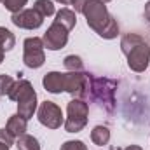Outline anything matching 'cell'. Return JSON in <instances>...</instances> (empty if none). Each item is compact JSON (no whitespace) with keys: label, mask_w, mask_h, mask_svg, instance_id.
Here are the masks:
<instances>
[{"label":"cell","mask_w":150,"mask_h":150,"mask_svg":"<svg viewBox=\"0 0 150 150\" xmlns=\"http://www.w3.org/2000/svg\"><path fill=\"white\" fill-rule=\"evenodd\" d=\"M98 2H103V4H107V2H110V0H98Z\"/></svg>","instance_id":"4dcf8cb0"},{"label":"cell","mask_w":150,"mask_h":150,"mask_svg":"<svg viewBox=\"0 0 150 150\" xmlns=\"http://www.w3.org/2000/svg\"><path fill=\"white\" fill-rule=\"evenodd\" d=\"M56 2H59L61 5H72L74 4V0H56Z\"/></svg>","instance_id":"4316f807"},{"label":"cell","mask_w":150,"mask_h":150,"mask_svg":"<svg viewBox=\"0 0 150 150\" xmlns=\"http://www.w3.org/2000/svg\"><path fill=\"white\" fill-rule=\"evenodd\" d=\"M37 117H38V122L49 129H58L61 127L63 124V113H61V108L52 103V101H44L40 103L37 110Z\"/></svg>","instance_id":"8992f818"},{"label":"cell","mask_w":150,"mask_h":150,"mask_svg":"<svg viewBox=\"0 0 150 150\" xmlns=\"http://www.w3.org/2000/svg\"><path fill=\"white\" fill-rule=\"evenodd\" d=\"M32 87V84L28 82V80H16L14 82V86H12V89H11V93H9V100H12V101H18L19 100V96L26 91V89H30Z\"/></svg>","instance_id":"e0dca14e"},{"label":"cell","mask_w":150,"mask_h":150,"mask_svg":"<svg viewBox=\"0 0 150 150\" xmlns=\"http://www.w3.org/2000/svg\"><path fill=\"white\" fill-rule=\"evenodd\" d=\"M89 0H74V9H75V12H82V9L86 7V4H87Z\"/></svg>","instance_id":"d4e9b609"},{"label":"cell","mask_w":150,"mask_h":150,"mask_svg":"<svg viewBox=\"0 0 150 150\" xmlns=\"http://www.w3.org/2000/svg\"><path fill=\"white\" fill-rule=\"evenodd\" d=\"M115 91L117 82L107 77H93L91 82V100L96 101L103 110L113 112L115 108Z\"/></svg>","instance_id":"7a4b0ae2"},{"label":"cell","mask_w":150,"mask_h":150,"mask_svg":"<svg viewBox=\"0 0 150 150\" xmlns=\"http://www.w3.org/2000/svg\"><path fill=\"white\" fill-rule=\"evenodd\" d=\"M58 25H61L63 28H67L68 32L75 28V23H77V16H75V11L72 9H61L58 14H56V19H54Z\"/></svg>","instance_id":"4fadbf2b"},{"label":"cell","mask_w":150,"mask_h":150,"mask_svg":"<svg viewBox=\"0 0 150 150\" xmlns=\"http://www.w3.org/2000/svg\"><path fill=\"white\" fill-rule=\"evenodd\" d=\"M124 150H143L142 147H138V145H129V147H126Z\"/></svg>","instance_id":"83f0119b"},{"label":"cell","mask_w":150,"mask_h":150,"mask_svg":"<svg viewBox=\"0 0 150 150\" xmlns=\"http://www.w3.org/2000/svg\"><path fill=\"white\" fill-rule=\"evenodd\" d=\"M59 150H87V147L80 140H70V142H65Z\"/></svg>","instance_id":"603a6c76"},{"label":"cell","mask_w":150,"mask_h":150,"mask_svg":"<svg viewBox=\"0 0 150 150\" xmlns=\"http://www.w3.org/2000/svg\"><path fill=\"white\" fill-rule=\"evenodd\" d=\"M91 140L94 145L98 147H103L110 142V131L107 126H96L93 131H91Z\"/></svg>","instance_id":"5bb4252c"},{"label":"cell","mask_w":150,"mask_h":150,"mask_svg":"<svg viewBox=\"0 0 150 150\" xmlns=\"http://www.w3.org/2000/svg\"><path fill=\"white\" fill-rule=\"evenodd\" d=\"M63 65H65V68H67L68 72H82V70H84V63H82V59H80L79 56H75V54L67 56L65 61H63Z\"/></svg>","instance_id":"ffe728a7"},{"label":"cell","mask_w":150,"mask_h":150,"mask_svg":"<svg viewBox=\"0 0 150 150\" xmlns=\"http://www.w3.org/2000/svg\"><path fill=\"white\" fill-rule=\"evenodd\" d=\"M11 21L18 26V28H25V30H35L44 23V18L38 14L35 9H23L16 14H12Z\"/></svg>","instance_id":"9c48e42d"},{"label":"cell","mask_w":150,"mask_h":150,"mask_svg":"<svg viewBox=\"0 0 150 150\" xmlns=\"http://www.w3.org/2000/svg\"><path fill=\"white\" fill-rule=\"evenodd\" d=\"M67 120H65V129L67 133H79L86 127L87 124V115H89V105L84 100L74 98L68 107H67Z\"/></svg>","instance_id":"277c9868"},{"label":"cell","mask_w":150,"mask_h":150,"mask_svg":"<svg viewBox=\"0 0 150 150\" xmlns=\"http://www.w3.org/2000/svg\"><path fill=\"white\" fill-rule=\"evenodd\" d=\"M42 84H44L45 91H49L52 94H59V93L65 91L63 89V74H59V72H49V74H45L44 79H42Z\"/></svg>","instance_id":"8fae6325"},{"label":"cell","mask_w":150,"mask_h":150,"mask_svg":"<svg viewBox=\"0 0 150 150\" xmlns=\"http://www.w3.org/2000/svg\"><path fill=\"white\" fill-rule=\"evenodd\" d=\"M0 142L11 147V145H14V136H12L7 129H0Z\"/></svg>","instance_id":"cb8c5ba5"},{"label":"cell","mask_w":150,"mask_h":150,"mask_svg":"<svg viewBox=\"0 0 150 150\" xmlns=\"http://www.w3.org/2000/svg\"><path fill=\"white\" fill-rule=\"evenodd\" d=\"M82 14L86 16L87 26L94 30L100 37L112 40L119 35V25L112 14L108 12L107 5L98 0H89L86 7L82 9Z\"/></svg>","instance_id":"6da1fadb"},{"label":"cell","mask_w":150,"mask_h":150,"mask_svg":"<svg viewBox=\"0 0 150 150\" xmlns=\"http://www.w3.org/2000/svg\"><path fill=\"white\" fill-rule=\"evenodd\" d=\"M33 9L37 11L42 18L54 14V4H52L51 0H37V2L33 4Z\"/></svg>","instance_id":"d6986e66"},{"label":"cell","mask_w":150,"mask_h":150,"mask_svg":"<svg viewBox=\"0 0 150 150\" xmlns=\"http://www.w3.org/2000/svg\"><path fill=\"white\" fill-rule=\"evenodd\" d=\"M14 79L9 75H0V96H9L12 86H14Z\"/></svg>","instance_id":"44dd1931"},{"label":"cell","mask_w":150,"mask_h":150,"mask_svg":"<svg viewBox=\"0 0 150 150\" xmlns=\"http://www.w3.org/2000/svg\"><path fill=\"white\" fill-rule=\"evenodd\" d=\"M145 19L150 23V0L145 4Z\"/></svg>","instance_id":"484cf974"},{"label":"cell","mask_w":150,"mask_h":150,"mask_svg":"<svg viewBox=\"0 0 150 150\" xmlns=\"http://www.w3.org/2000/svg\"><path fill=\"white\" fill-rule=\"evenodd\" d=\"M25 52H23V61L28 68H40L45 61L44 54V42L38 37H30L23 44Z\"/></svg>","instance_id":"5b68a950"},{"label":"cell","mask_w":150,"mask_h":150,"mask_svg":"<svg viewBox=\"0 0 150 150\" xmlns=\"http://www.w3.org/2000/svg\"><path fill=\"white\" fill-rule=\"evenodd\" d=\"M42 42H44V47L51 49V51H59L67 45L68 42V30L63 28L61 25H58L56 21L47 28V32L44 33L42 37Z\"/></svg>","instance_id":"52a82bcc"},{"label":"cell","mask_w":150,"mask_h":150,"mask_svg":"<svg viewBox=\"0 0 150 150\" xmlns=\"http://www.w3.org/2000/svg\"><path fill=\"white\" fill-rule=\"evenodd\" d=\"M0 44L4 47V51H11L16 45V37L12 35V32H9L5 26H0Z\"/></svg>","instance_id":"ac0fdd59"},{"label":"cell","mask_w":150,"mask_h":150,"mask_svg":"<svg viewBox=\"0 0 150 150\" xmlns=\"http://www.w3.org/2000/svg\"><path fill=\"white\" fill-rule=\"evenodd\" d=\"M2 2H4V7L7 11H11L12 14H16L19 11H23V7L26 5L28 0H2Z\"/></svg>","instance_id":"7402d4cb"},{"label":"cell","mask_w":150,"mask_h":150,"mask_svg":"<svg viewBox=\"0 0 150 150\" xmlns=\"http://www.w3.org/2000/svg\"><path fill=\"white\" fill-rule=\"evenodd\" d=\"M0 150H9V145H5V143L0 142Z\"/></svg>","instance_id":"f546056e"},{"label":"cell","mask_w":150,"mask_h":150,"mask_svg":"<svg viewBox=\"0 0 150 150\" xmlns=\"http://www.w3.org/2000/svg\"><path fill=\"white\" fill-rule=\"evenodd\" d=\"M91 82L93 75L84 70L63 74V89L77 100H91Z\"/></svg>","instance_id":"3957f363"},{"label":"cell","mask_w":150,"mask_h":150,"mask_svg":"<svg viewBox=\"0 0 150 150\" xmlns=\"http://www.w3.org/2000/svg\"><path fill=\"white\" fill-rule=\"evenodd\" d=\"M37 110V93H35V89L33 87H30V89H26L21 96H19V100H18V113L23 117V119H32L33 117V113Z\"/></svg>","instance_id":"30bf717a"},{"label":"cell","mask_w":150,"mask_h":150,"mask_svg":"<svg viewBox=\"0 0 150 150\" xmlns=\"http://www.w3.org/2000/svg\"><path fill=\"white\" fill-rule=\"evenodd\" d=\"M142 42H145L142 35H138V33H126L124 37L120 38V49H122L124 54H127L133 47H136Z\"/></svg>","instance_id":"9a60e30c"},{"label":"cell","mask_w":150,"mask_h":150,"mask_svg":"<svg viewBox=\"0 0 150 150\" xmlns=\"http://www.w3.org/2000/svg\"><path fill=\"white\" fill-rule=\"evenodd\" d=\"M4 54H5V51H4V47H2V44H0V63L4 61Z\"/></svg>","instance_id":"f1b7e54d"},{"label":"cell","mask_w":150,"mask_h":150,"mask_svg":"<svg viewBox=\"0 0 150 150\" xmlns=\"http://www.w3.org/2000/svg\"><path fill=\"white\" fill-rule=\"evenodd\" d=\"M26 122H28L26 119H23L19 113H16V115H11V117H9L5 129H7L14 138H19L21 134L26 133Z\"/></svg>","instance_id":"7c38bea8"},{"label":"cell","mask_w":150,"mask_h":150,"mask_svg":"<svg viewBox=\"0 0 150 150\" xmlns=\"http://www.w3.org/2000/svg\"><path fill=\"white\" fill-rule=\"evenodd\" d=\"M126 56H127L129 68L133 72L142 74V72L147 70V67H149V63H150V47L147 45V42H142L136 47H133Z\"/></svg>","instance_id":"ba28073f"},{"label":"cell","mask_w":150,"mask_h":150,"mask_svg":"<svg viewBox=\"0 0 150 150\" xmlns=\"http://www.w3.org/2000/svg\"><path fill=\"white\" fill-rule=\"evenodd\" d=\"M16 147L18 150H40V145H38V140L33 138L32 134H21L16 142Z\"/></svg>","instance_id":"2e32d148"}]
</instances>
